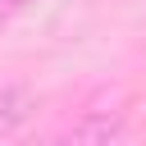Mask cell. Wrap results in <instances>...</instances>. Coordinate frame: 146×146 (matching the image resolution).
Masks as SVG:
<instances>
[{
	"mask_svg": "<svg viewBox=\"0 0 146 146\" xmlns=\"http://www.w3.org/2000/svg\"><path fill=\"white\" fill-rule=\"evenodd\" d=\"M32 110H36V91H32V87H23V82L0 87V141L14 137V132L32 119Z\"/></svg>",
	"mask_w": 146,
	"mask_h": 146,
	"instance_id": "6da1fadb",
	"label": "cell"
},
{
	"mask_svg": "<svg viewBox=\"0 0 146 146\" xmlns=\"http://www.w3.org/2000/svg\"><path fill=\"white\" fill-rule=\"evenodd\" d=\"M123 128H119V119H91V123H78L68 137L73 141H110V137H119Z\"/></svg>",
	"mask_w": 146,
	"mask_h": 146,
	"instance_id": "7a4b0ae2",
	"label": "cell"
},
{
	"mask_svg": "<svg viewBox=\"0 0 146 146\" xmlns=\"http://www.w3.org/2000/svg\"><path fill=\"white\" fill-rule=\"evenodd\" d=\"M23 5H27V0H0V23H9V18L23 9Z\"/></svg>",
	"mask_w": 146,
	"mask_h": 146,
	"instance_id": "3957f363",
	"label": "cell"
}]
</instances>
